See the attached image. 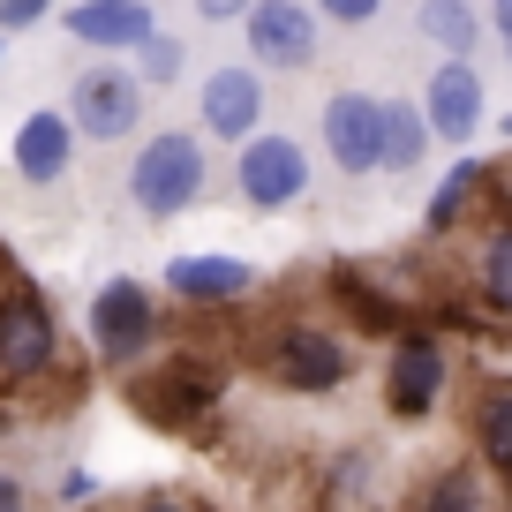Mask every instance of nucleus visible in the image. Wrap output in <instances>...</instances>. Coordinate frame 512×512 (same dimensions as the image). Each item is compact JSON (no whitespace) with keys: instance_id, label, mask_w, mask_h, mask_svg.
<instances>
[{"instance_id":"nucleus-1","label":"nucleus","mask_w":512,"mask_h":512,"mask_svg":"<svg viewBox=\"0 0 512 512\" xmlns=\"http://www.w3.org/2000/svg\"><path fill=\"white\" fill-rule=\"evenodd\" d=\"M196 196H204V144L196 136L159 128L151 144H136V159H128V204L144 219H181Z\"/></svg>"},{"instance_id":"nucleus-2","label":"nucleus","mask_w":512,"mask_h":512,"mask_svg":"<svg viewBox=\"0 0 512 512\" xmlns=\"http://www.w3.org/2000/svg\"><path fill=\"white\" fill-rule=\"evenodd\" d=\"M136 121H144V83L136 76H121V68H83V76L68 83V128H76V136L121 144V136H136Z\"/></svg>"},{"instance_id":"nucleus-3","label":"nucleus","mask_w":512,"mask_h":512,"mask_svg":"<svg viewBox=\"0 0 512 512\" xmlns=\"http://www.w3.org/2000/svg\"><path fill=\"white\" fill-rule=\"evenodd\" d=\"M159 339V302H151L144 279H106L91 294V347L106 362H136V354Z\"/></svg>"},{"instance_id":"nucleus-4","label":"nucleus","mask_w":512,"mask_h":512,"mask_svg":"<svg viewBox=\"0 0 512 512\" xmlns=\"http://www.w3.org/2000/svg\"><path fill=\"white\" fill-rule=\"evenodd\" d=\"M234 181H241V204L256 211H287L309 196V151L294 136H249L234 159Z\"/></svg>"},{"instance_id":"nucleus-5","label":"nucleus","mask_w":512,"mask_h":512,"mask_svg":"<svg viewBox=\"0 0 512 512\" xmlns=\"http://www.w3.org/2000/svg\"><path fill=\"white\" fill-rule=\"evenodd\" d=\"M241 38L264 68H309L317 61V8L302 0H256L241 8Z\"/></svg>"},{"instance_id":"nucleus-6","label":"nucleus","mask_w":512,"mask_h":512,"mask_svg":"<svg viewBox=\"0 0 512 512\" xmlns=\"http://www.w3.org/2000/svg\"><path fill=\"white\" fill-rule=\"evenodd\" d=\"M264 362H272V377L287 384V392H332V384H347L354 354L339 347L332 332H317V324H287Z\"/></svg>"},{"instance_id":"nucleus-7","label":"nucleus","mask_w":512,"mask_h":512,"mask_svg":"<svg viewBox=\"0 0 512 512\" xmlns=\"http://www.w3.org/2000/svg\"><path fill=\"white\" fill-rule=\"evenodd\" d=\"M61 354V332H53V309L38 294H0V384H23Z\"/></svg>"},{"instance_id":"nucleus-8","label":"nucleus","mask_w":512,"mask_h":512,"mask_svg":"<svg viewBox=\"0 0 512 512\" xmlns=\"http://www.w3.org/2000/svg\"><path fill=\"white\" fill-rule=\"evenodd\" d=\"M324 151L339 159V174H377V159H384V98L339 91L332 106H324Z\"/></svg>"},{"instance_id":"nucleus-9","label":"nucleus","mask_w":512,"mask_h":512,"mask_svg":"<svg viewBox=\"0 0 512 512\" xmlns=\"http://www.w3.org/2000/svg\"><path fill=\"white\" fill-rule=\"evenodd\" d=\"M61 31L76 46H98V53H136L159 38V16L144 0H83V8H61Z\"/></svg>"},{"instance_id":"nucleus-10","label":"nucleus","mask_w":512,"mask_h":512,"mask_svg":"<svg viewBox=\"0 0 512 512\" xmlns=\"http://www.w3.org/2000/svg\"><path fill=\"white\" fill-rule=\"evenodd\" d=\"M128 400L144 407V422H166V430H181L189 415H204L211 400H219V377L196 362H166L159 377H136L128 384Z\"/></svg>"},{"instance_id":"nucleus-11","label":"nucleus","mask_w":512,"mask_h":512,"mask_svg":"<svg viewBox=\"0 0 512 512\" xmlns=\"http://www.w3.org/2000/svg\"><path fill=\"white\" fill-rule=\"evenodd\" d=\"M264 121V76L256 68H211L204 76V128L219 144H249Z\"/></svg>"},{"instance_id":"nucleus-12","label":"nucleus","mask_w":512,"mask_h":512,"mask_svg":"<svg viewBox=\"0 0 512 512\" xmlns=\"http://www.w3.org/2000/svg\"><path fill=\"white\" fill-rule=\"evenodd\" d=\"M437 392H445V354H437V339H400V347H392V369H384V400H392V415L422 422L437 407Z\"/></svg>"},{"instance_id":"nucleus-13","label":"nucleus","mask_w":512,"mask_h":512,"mask_svg":"<svg viewBox=\"0 0 512 512\" xmlns=\"http://www.w3.org/2000/svg\"><path fill=\"white\" fill-rule=\"evenodd\" d=\"M422 128L445 136V144H467L482 128V76L467 61H445L430 76V91H422Z\"/></svg>"},{"instance_id":"nucleus-14","label":"nucleus","mask_w":512,"mask_h":512,"mask_svg":"<svg viewBox=\"0 0 512 512\" xmlns=\"http://www.w3.org/2000/svg\"><path fill=\"white\" fill-rule=\"evenodd\" d=\"M249 287H256V264H241V256H174V264H166V294H181V302H196V309L241 302Z\"/></svg>"},{"instance_id":"nucleus-15","label":"nucleus","mask_w":512,"mask_h":512,"mask_svg":"<svg viewBox=\"0 0 512 512\" xmlns=\"http://www.w3.org/2000/svg\"><path fill=\"white\" fill-rule=\"evenodd\" d=\"M68 159H76V128H68V113H23L16 128V174L23 181H61Z\"/></svg>"},{"instance_id":"nucleus-16","label":"nucleus","mask_w":512,"mask_h":512,"mask_svg":"<svg viewBox=\"0 0 512 512\" xmlns=\"http://www.w3.org/2000/svg\"><path fill=\"white\" fill-rule=\"evenodd\" d=\"M422 151H430V128H422V106H407V98H384V159L392 174H407V166H422Z\"/></svg>"},{"instance_id":"nucleus-17","label":"nucleus","mask_w":512,"mask_h":512,"mask_svg":"<svg viewBox=\"0 0 512 512\" xmlns=\"http://www.w3.org/2000/svg\"><path fill=\"white\" fill-rule=\"evenodd\" d=\"M475 181H482V166L460 159L445 181H437V196H430V211H422V226H430V234H452V226H460V211H467V196H475Z\"/></svg>"},{"instance_id":"nucleus-18","label":"nucleus","mask_w":512,"mask_h":512,"mask_svg":"<svg viewBox=\"0 0 512 512\" xmlns=\"http://www.w3.org/2000/svg\"><path fill=\"white\" fill-rule=\"evenodd\" d=\"M475 445L512 475V392H490V400L475 407Z\"/></svg>"},{"instance_id":"nucleus-19","label":"nucleus","mask_w":512,"mask_h":512,"mask_svg":"<svg viewBox=\"0 0 512 512\" xmlns=\"http://www.w3.org/2000/svg\"><path fill=\"white\" fill-rule=\"evenodd\" d=\"M422 31H430L445 53H467V46H475V31H482V16H475V8H460V0H430V8H422Z\"/></svg>"},{"instance_id":"nucleus-20","label":"nucleus","mask_w":512,"mask_h":512,"mask_svg":"<svg viewBox=\"0 0 512 512\" xmlns=\"http://www.w3.org/2000/svg\"><path fill=\"white\" fill-rule=\"evenodd\" d=\"M422 512H482V490L467 467H445V475L430 482V497H422Z\"/></svg>"},{"instance_id":"nucleus-21","label":"nucleus","mask_w":512,"mask_h":512,"mask_svg":"<svg viewBox=\"0 0 512 512\" xmlns=\"http://www.w3.org/2000/svg\"><path fill=\"white\" fill-rule=\"evenodd\" d=\"M482 294H490L497 309H512V226L482 249Z\"/></svg>"},{"instance_id":"nucleus-22","label":"nucleus","mask_w":512,"mask_h":512,"mask_svg":"<svg viewBox=\"0 0 512 512\" xmlns=\"http://www.w3.org/2000/svg\"><path fill=\"white\" fill-rule=\"evenodd\" d=\"M339 294H347V309L369 324V332H392V324H400V317H392V302H377V287H362L354 272H339Z\"/></svg>"},{"instance_id":"nucleus-23","label":"nucleus","mask_w":512,"mask_h":512,"mask_svg":"<svg viewBox=\"0 0 512 512\" xmlns=\"http://www.w3.org/2000/svg\"><path fill=\"white\" fill-rule=\"evenodd\" d=\"M181 61H189V53H181L174 38H151V46H136V68H144V83H174Z\"/></svg>"},{"instance_id":"nucleus-24","label":"nucleus","mask_w":512,"mask_h":512,"mask_svg":"<svg viewBox=\"0 0 512 512\" xmlns=\"http://www.w3.org/2000/svg\"><path fill=\"white\" fill-rule=\"evenodd\" d=\"M324 23H339V31H362V23H377V0H332V8H324Z\"/></svg>"},{"instance_id":"nucleus-25","label":"nucleus","mask_w":512,"mask_h":512,"mask_svg":"<svg viewBox=\"0 0 512 512\" xmlns=\"http://www.w3.org/2000/svg\"><path fill=\"white\" fill-rule=\"evenodd\" d=\"M31 23H46V0H8L0 8V31H31Z\"/></svg>"},{"instance_id":"nucleus-26","label":"nucleus","mask_w":512,"mask_h":512,"mask_svg":"<svg viewBox=\"0 0 512 512\" xmlns=\"http://www.w3.org/2000/svg\"><path fill=\"white\" fill-rule=\"evenodd\" d=\"M0 512H31V497H23L16 475H0Z\"/></svg>"},{"instance_id":"nucleus-27","label":"nucleus","mask_w":512,"mask_h":512,"mask_svg":"<svg viewBox=\"0 0 512 512\" xmlns=\"http://www.w3.org/2000/svg\"><path fill=\"white\" fill-rule=\"evenodd\" d=\"M490 23L505 31V46H512V0H505V8H490Z\"/></svg>"},{"instance_id":"nucleus-28","label":"nucleus","mask_w":512,"mask_h":512,"mask_svg":"<svg viewBox=\"0 0 512 512\" xmlns=\"http://www.w3.org/2000/svg\"><path fill=\"white\" fill-rule=\"evenodd\" d=\"M136 512H181V505H174V497H144Z\"/></svg>"},{"instance_id":"nucleus-29","label":"nucleus","mask_w":512,"mask_h":512,"mask_svg":"<svg viewBox=\"0 0 512 512\" xmlns=\"http://www.w3.org/2000/svg\"><path fill=\"white\" fill-rule=\"evenodd\" d=\"M505 136H512V121H505Z\"/></svg>"}]
</instances>
